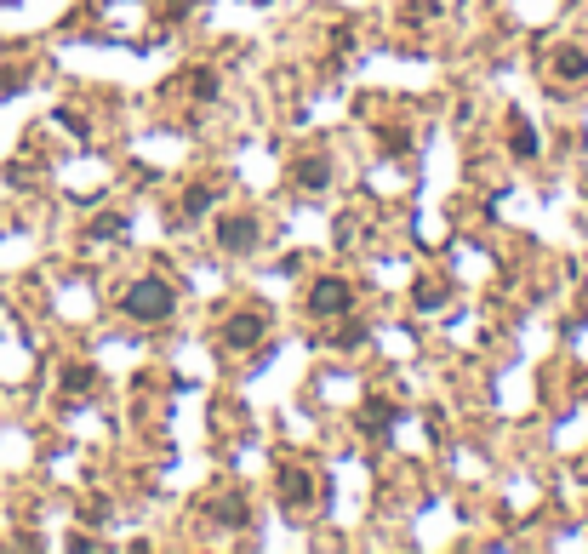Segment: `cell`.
<instances>
[{"label": "cell", "instance_id": "6", "mask_svg": "<svg viewBox=\"0 0 588 554\" xmlns=\"http://www.w3.org/2000/svg\"><path fill=\"white\" fill-rule=\"evenodd\" d=\"M292 183H297V189H326V183H332V166H326L320 155L297 160V166H292Z\"/></svg>", "mask_w": 588, "mask_h": 554}, {"label": "cell", "instance_id": "10", "mask_svg": "<svg viewBox=\"0 0 588 554\" xmlns=\"http://www.w3.org/2000/svg\"><path fill=\"white\" fill-rule=\"evenodd\" d=\"M212 515L223 520V526H246V503L229 492V497H217V503H212Z\"/></svg>", "mask_w": 588, "mask_h": 554}, {"label": "cell", "instance_id": "4", "mask_svg": "<svg viewBox=\"0 0 588 554\" xmlns=\"http://www.w3.org/2000/svg\"><path fill=\"white\" fill-rule=\"evenodd\" d=\"M217 246H223V252H252L257 218H217Z\"/></svg>", "mask_w": 588, "mask_h": 554}, {"label": "cell", "instance_id": "3", "mask_svg": "<svg viewBox=\"0 0 588 554\" xmlns=\"http://www.w3.org/2000/svg\"><path fill=\"white\" fill-rule=\"evenodd\" d=\"M263 332H269V320L263 315H229L217 337H223L229 349H252V343H263Z\"/></svg>", "mask_w": 588, "mask_h": 554}, {"label": "cell", "instance_id": "13", "mask_svg": "<svg viewBox=\"0 0 588 554\" xmlns=\"http://www.w3.org/2000/svg\"><path fill=\"white\" fill-rule=\"evenodd\" d=\"M120 229H126V218H115V212H109V218H98V223H92V235H98V240L120 235Z\"/></svg>", "mask_w": 588, "mask_h": 554}, {"label": "cell", "instance_id": "7", "mask_svg": "<svg viewBox=\"0 0 588 554\" xmlns=\"http://www.w3.org/2000/svg\"><path fill=\"white\" fill-rule=\"evenodd\" d=\"M217 200V189L212 183H195L189 195H183V212H177V223H195V218H206V206Z\"/></svg>", "mask_w": 588, "mask_h": 554}, {"label": "cell", "instance_id": "1", "mask_svg": "<svg viewBox=\"0 0 588 554\" xmlns=\"http://www.w3.org/2000/svg\"><path fill=\"white\" fill-rule=\"evenodd\" d=\"M120 309L132 320H143V326H155V320H172V309H177V292L166 286V280H132L126 292H120Z\"/></svg>", "mask_w": 588, "mask_h": 554}, {"label": "cell", "instance_id": "2", "mask_svg": "<svg viewBox=\"0 0 588 554\" xmlns=\"http://www.w3.org/2000/svg\"><path fill=\"white\" fill-rule=\"evenodd\" d=\"M349 303H354V286H349V280L326 275V280H314V286H309V315H343Z\"/></svg>", "mask_w": 588, "mask_h": 554}, {"label": "cell", "instance_id": "9", "mask_svg": "<svg viewBox=\"0 0 588 554\" xmlns=\"http://www.w3.org/2000/svg\"><path fill=\"white\" fill-rule=\"evenodd\" d=\"M554 75H560V80H583L588 75V52H571V46H566V52L554 58Z\"/></svg>", "mask_w": 588, "mask_h": 554}, {"label": "cell", "instance_id": "8", "mask_svg": "<svg viewBox=\"0 0 588 554\" xmlns=\"http://www.w3.org/2000/svg\"><path fill=\"white\" fill-rule=\"evenodd\" d=\"M360 423L372 429V440H383V435H389V423H394V406H383V400H366V406H360Z\"/></svg>", "mask_w": 588, "mask_h": 554}, {"label": "cell", "instance_id": "14", "mask_svg": "<svg viewBox=\"0 0 588 554\" xmlns=\"http://www.w3.org/2000/svg\"><path fill=\"white\" fill-rule=\"evenodd\" d=\"M189 86H195V98H212V92H217V75H212V69H200Z\"/></svg>", "mask_w": 588, "mask_h": 554}, {"label": "cell", "instance_id": "5", "mask_svg": "<svg viewBox=\"0 0 588 554\" xmlns=\"http://www.w3.org/2000/svg\"><path fill=\"white\" fill-rule=\"evenodd\" d=\"M314 497H320V486H314V475H303V469H286V475H280V503H286V509H303V503H314Z\"/></svg>", "mask_w": 588, "mask_h": 554}, {"label": "cell", "instance_id": "11", "mask_svg": "<svg viewBox=\"0 0 588 554\" xmlns=\"http://www.w3.org/2000/svg\"><path fill=\"white\" fill-rule=\"evenodd\" d=\"M92 383H98L92 366H69V372H63V389H69V395H92Z\"/></svg>", "mask_w": 588, "mask_h": 554}, {"label": "cell", "instance_id": "12", "mask_svg": "<svg viewBox=\"0 0 588 554\" xmlns=\"http://www.w3.org/2000/svg\"><path fill=\"white\" fill-rule=\"evenodd\" d=\"M514 155H537V132H531L526 120L514 126Z\"/></svg>", "mask_w": 588, "mask_h": 554}]
</instances>
